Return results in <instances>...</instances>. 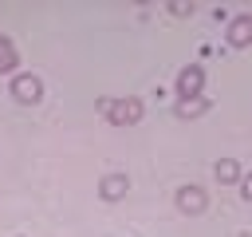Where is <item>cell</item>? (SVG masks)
I'll return each mask as SVG.
<instances>
[{"mask_svg": "<svg viewBox=\"0 0 252 237\" xmlns=\"http://www.w3.org/2000/svg\"><path fill=\"white\" fill-rule=\"evenodd\" d=\"M201 87H205V67L201 63H189V67L177 71V95L181 99H197Z\"/></svg>", "mask_w": 252, "mask_h": 237, "instance_id": "cell-3", "label": "cell"}, {"mask_svg": "<svg viewBox=\"0 0 252 237\" xmlns=\"http://www.w3.org/2000/svg\"><path fill=\"white\" fill-rule=\"evenodd\" d=\"M102 115L114 122V126H134L142 118V103L138 99H106L102 103Z\"/></svg>", "mask_w": 252, "mask_h": 237, "instance_id": "cell-1", "label": "cell"}, {"mask_svg": "<svg viewBox=\"0 0 252 237\" xmlns=\"http://www.w3.org/2000/svg\"><path fill=\"white\" fill-rule=\"evenodd\" d=\"M126 190H130L126 174H106V178H102V186H98L102 201H122V198H126Z\"/></svg>", "mask_w": 252, "mask_h": 237, "instance_id": "cell-5", "label": "cell"}, {"mask_svg": "<svg viewBox=\"0 0 252 237\" xmlns=\"http://www.w3.org/2000/svg\"><path fill=\"white\" fill-rule=\"evenodd\" d=\"M16 47H12V40L8 36H0V71H16Z\"/></svg>", "mask_w": 252, "mask_h": 237, "instance_id": "cell-9", "label": "cell"}, {"mask_svg": "<svg viewBox=\"0 0 252 237\" xmlns=\"http://www.w3.org/2000/svg\"><path fill=\"white\" fill-rule=\"evenodd\" d=\"M205 205H209V198H205L201 186H181L177 190V209L181 213H205Z\"/></svg>", "mask_w": 252, "mask_h": 237, "instance_id": "cell-4", "label": "cell"}, {"mask_svg": "<svg viewBox=\"0 0 252 237\" xmlns=\"http://www.w3.org/2000/svg\"><path fill=\"white\" fill-rule=\"evenodd\" d=\"M228 43L232 47H248L252 43V16H236L228 24Z\"/></svg>", "mask_w": 252, "mask_h": 237, "instance_id": "cell-6", "label": "cell"}, {"mask_svg": "<svg viewBox=\"0 0 252 237\" xmlns=\"http://www.w3.org/2000/svg\"><path fill=\"white\" fill-rule=\"evenodd\" d=\"M169 12H173V16H193V0H189V4L177 0V4H169Z\"/></svg>", "mask_w": 252, "mask_h": 237, "instance_id": "cell-10", "label": "cell"}, {"mask_svg": "<svg viewBox=\"0 0 252 237\" xmlns=\"http://www.w3.org/2000/svg\"><path fill=\"white\" fill-rule=\"evenodd\" d=\"M213 174H217V182H240V166H236V158H220V162L213 166Z\"/></svg>", "mask_w": 252, "mask_h": 237, "instance_id": "cell-8", "label": "cell"}, {"mask_svg": "<svg viewBox=\"0 0 252 237\" xmlns=\"http://www.w3.org/2000/svg\"><path fill=\"white\" fill-rule=\"evenodd\" d=\"M205 111H209V99H205V95L181 99V103H177V118H197V115H205Z\"/></svg>", "mask_w": 252, "mask_h": 237, "instance_id": "cell-7", "label": "cell"}, {"mask_svg": "<svg viewBox=\"0 0 252 237\" xmlns=\"http://www.w3.org/2000/svg\"><path fill=\"white\" fill-rule=\"evenodd\" d=\"M240 194L252 201V174H244V178H240Z\"/></svg>", "mask_w": 252, "mask_h": 237, "instance_id": "cell-11", "label": "cell"}, {"mask_svg": "<svg viewBox=\"0 0 252 237\" xmlns=\"http://www.w3.org/2000/svg\"><path fill=\"white\" fill-rule=\"evenodd\" d=\"M8 91H12V99H16V103H24V107H35V103L43 99V83H39L35 75H16Z\"/></svg>", "mask_w": 252, "mask_h": 237, "instance_id": "cell-2", "label": "cell"}]
</instances>
